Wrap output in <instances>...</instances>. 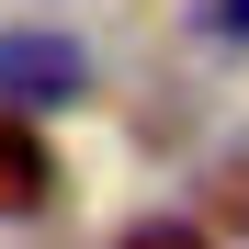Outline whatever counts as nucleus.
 <instances>
[{"label": "nucleus", "mask_w": 249, "mask_h": 249, "mask_svg": "<svg viewBox=\"0 0 249 249\" xmlns=\"http://www.w3.org/2000/svg\"><path fill=\"white\" fill-rule=\"evenodd\" d=\"M79 91H91L79 34H46V23H12V34H0V102H12V113H57Z\"/></svg>", "instance_id": "f257e3e1"}, {"label": "nucleus", "mask_w": 249, "mask_h": 249, "mask_svg": "<svg viewBox=\"0 0 249 249\" xmlns=\"http://www.w3.org/2000/svg\"><path fill=\"white\" fill-rule=\"evenodd\" d=\"M46 204H57V159L34 136V113L0 102V215H46Z\"/></svg>", "instance_id": "f03ea898"}, {"label": "nucleus", "mask_w": 249, "mask_h": 249, "mask_svg": "<svg viewBox=\"0 0 249 249\" xmlns=\"http://www.w3.org/2000/svg\"><path fill=\"white\" fill-rule=\"evenodd\" d=\"M113 249H215V238H204L193 215H136V227H124Z\"/></svg>", "instance_id": "7ed1b4c3"}, {"label": "nucleus", "mask_w": 249, "mask_h": 249, "mask_svg": "<svg viewBox=\"0 0 249 249\" xmlns=\"http://www.w3.org/2000/svg\"><path fill=\"white\" fill-rule=\"evenodd\" d=\"M193 34H215V46H249V0H193Z\"/></svg>", "instance_id": "20e7f679"}]
</instances>
